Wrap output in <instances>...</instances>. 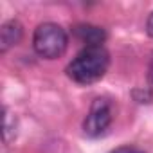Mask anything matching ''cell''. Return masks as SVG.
I'll list each match as a JSON object with an SVG mask.
<instances>
[{"mask_svg":"<svg viewBox=\"0 0 153 153\" xmlns=\"http://www.w3.org/2000/svg\"><path fill=\"white\" fill-rule=\"evenodd\" d=\"M148 85L153 88V58H151V61H149V65H148Z\"/></svg>","mask_w":153,"mask_h":153,"instance_id":"cell-8","label":"cell"},{"mask_svg":"<svg viewBox=\"0 0 153 153\" xmlns=\"http://www.w3.org/2000/svg\"><path fill=\"white\" fill-rule=\"evenodd\" d=\"M112 124V103L105 97L94 99L88 115L83 121V131L88 137L103 135Z\"/></svg>","mask_w":153,"mask_h":153,"instance_id":"cell-3","label":"cell"},{"mask_svg":"<svg viewBox=\"0 0 153 153\" xmlns=\"http://www.w3.org/2000/svg\"><path fill=\"white\" fill-rule=\"evenodd\" d=\"M72 34L78 38L79 42L85 43V47H92V45H103L106 40V31L99 25H92V24H78L72 27Z\"/></svg>","mask_w":153,"mask_h":153,"instance_id":"cell-4","label":"cell"},{"mask_svg":"<svg viewBox=\"0 0 153 153\" xmlns=\"http://www.w3.org/2000/svg\"><path fill=\"white\" fill-rule=\"evenodd\" d=\"M24 36V27L18 20H7L0 29V51L7 52L11 47L18 45Z\"/></svg>","mask_w":153,"mask_h":153,"instance_id":"cell-5","label":"cell"},{"mask_svg":"<svg viewBox=\"0 0 153 153\" xmlns=\"http://www.w3.org/2000/svg\"><path fill=\"white\" fill-rule=\"evenodd\" d=\"M146 33H148V36L153 38V11L149 13L148 20H146Z\"/></svg>","mask_w":153,"mask_h":153,"instance_id":"cell-7","label":"cell"},{"mask_svg":"<svg viewBox=\"0 0 153 153\" xmlns=\"http://www.w3.org/2000/svg\"><path fill=\"white\" fill-rule=\"evenodd\" d=\"M110 67V54L103 45L83 47L67 65V76L78 85L97 83Z\"/></svg>","mask_w":153,"mask_h":153,"instance_id":"cell-1","label":"cell"},{"mask_svg":"<svg viewBox=\"0 0 153 153\" xmlns=\"http://www.w3.org/2000/svg\"><path fill=\"white\" fill-rule=\"evenodd\" d=\"M110 153H144V151L139 149V148H135V146H121V148L112 149Z\"/></svg>","mask_w":153,"mask_h":153,"instance_id":"cell-6","label":"cell"},{"mask_svg":"<svg viewBox=\"0 0 153 153\" xmlns=\"http://www.w3.org/2000/svg\"><path fill=\"white\" fill-rule=\"evenodd\" d=\"M33 47L40 58L45 59L61 58L68 47V34L59 24L54 22L40 24L33 34Z\"/></svg>","mask_w":153,"mask_h":153,"instance_id":"cell-2","label":"cell"}]
</instances>
